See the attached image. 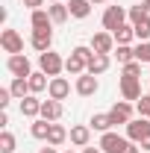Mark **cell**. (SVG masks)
Here are the masks:
<instances>
[{
  "mask_svg": "<svg viewBox=\"0 0 150 153\" xmlns=\"http://www.w3.org/2000/svg\"><path fill=\"white\" fill-rule=\"evenodd\" d=\"M124 76H141V62H135V59L127 62L124 65Z\"/></svg>",
  "mask_w": 150,
  "mask_h": 153,
  "instance_id": "d6a6232c",
  "label": "cell"
},
{
  "mask_svg": "<svg viewBox=\"0 0 150 153\" xmlns=\"http://www.w3.org/2000/svg\"><path fill=\"white\" fill-rule=\"evenodd\" d=\"M147 82H150V79H147Z\"/></svg>",
  "mask_w": 150,
  "mask_h": 153,
  "instance_id": "f6af8a7d",
  "label": "cell"
},
{
  "mask_svg": "<svg viewBox=\"0 0 150 153\" xmlns=\"http://www.w3.org/2000/svg\"><path fill=\"white\" fill-rule=\"evenodd\" d=\"M0 127H3V130L9 127V112H6V109H0Z\"/></svg>",
  "mask_w": 150,
  "mask_h": 153,
  "instance_id": "d590c367",
  "label": "cell"
},
{
  "mask_svg": "<svg viewBox=\"0 0 150 153\" xmlns=\"http://www.w3.org/2000/svg\"><path fill=\"white\" fill-rule=\"evenodd\" d=\"M41 118L44 121H59L62 118V100H53V97L41 100Z\"/></svg>",
  "mask_w": 150,
  "mask_h": 153,
  "instance_id": "e0dca14e",
  "label": "cell"
},
{
  "mask_svg": "<svg viewBox=\"0 0 150 153\" xmlns=\"http://www.w3.org/2000/svg\"><path fill=\"white\" fill-rule=\"evenodd\" d=\"M65 141H68V130H65L62 124H56V121H53V124H50V135H47V144H53V147H62Z\"/></svg>",
  "mask_w": 150,
  "mask_h": 153,
  "instance_id": "44dd1931",
  "label": "cell"
},
{
  "mask_svg": "<svg viewBox=\"0 0 150 153\" xmlns=\"http://www.w3.org/2000/svg\"><path fill=\"white\" fill-rule=\"evenodd\" d=\"M27 82H30V91H33V94L44 91V88L50 85V79H47V74H44V71H33V74L27 76Z\"/></svg>",
  "mask_w": 150,
  "mask_h": 153,
  "instance_id": "ffe728a7",
  "label": "cell"
},
{
  "mask_svg": "<svg viewBox=\"0 0 150 153\" xmlns=\"http://www.w3.org/2000/svg\"><path fill=\"white\" fill-rule=\"evenodd\" d=\"M0 47H3L9 56L24 53V38H21V33L18 30H3V33H0Z\"/></svg>",
  "mask_w": 150,
  "mask_h": 153,
  "instance_id": "5b68a950",
  "label": "cell"
},
{
  "mask_svg": "<svg viewBox=\"0 0 150 153\" xmlns=\"http://www.w3.org/2000/svg\"><path fill=\"white\" fill-rule=\"evenodd\" d=\"M68 138H71L74 147H88V141H91V127H88V124H76V127H71Z\"/></svg>",
  "mask_w": 150,
  "mask_h": 153,
  "instance_id": "5bb4252c",
  "label": "cell"
},
{
  "mask_svg": "<svg viewBox=\"0 0 150 153\" xmlns=\"http://www.w3.org/2000/svg\"><path fill=\"white\" fill-rule=\"evenodd\" d=\"M68 94H71V82H68L65 76H50V85H47V97H53V100H65Z\"/></svg>",
  "mask_w": 150,
  "mask_h": 153,
  "instance_id": "7c38bea8",
  "label": "cell"
},
{
  "mask_svg": "<svg viewBox=\"0 0 150 153\" xmlns=\"http://www.w3.org/2000/svg\"><path fill=\"white\" fill-rule=\"evenodd\" d=\"M38 68H41L47 76H59L62 71H65V59L59 56V53H53V50L38 53Z\"/></svg>",
  "mask_w": 150,
  "mask_h": 153,
  "instance_id": "3957f363",
  "label": "cell"
},
{
  "mask_svg": "<svg viewBox=\"0 0 150 153\" xmlns=\"http://www.w3.org/2000/svg\"><path fill=\"white\" fill-rule=\"evenodd\" d=\"M38 153H59V150H56V147H53V144H47V147H41V150H38Z\"/></svg>",
  "mask_w": 150,
  "mask_h": 153,
  "instance_id": "f35d334b",
  "label": "cell"
},
{
  "mask_svg": "<svg viewBox=\"0 0 150 153\" xmlns=\"http://www.w3.org/2000/svg\"><path fill=\"white\" fill-rule=\"evenodd\" d=\"M50 3H62V0H50Z\"/></svg>",
  "mask_w": 150,
  "mask_h": 153,
  "instance_id": "7bdbcfd3",
  "label": "cell"
},
{
  "mask_svg": "<svg viewBox=\"0 0 150 153\" xmlns=\"http://www.w3.org/2000/svg\"><path fill=\"white\" fill-rule=\"evenodd\" d=\"M127 144H130V138H124V135H118V133L109 130V133L100 135V144H97V147H100L103 153H124Z\"/></svg>",
  "mask_w": 150,
  "mask_h": 153,
  "instance_id": "277c9868",
  "label": "cell"
},
{
  "mask_svg": "<svg viewBox=\"0 0 150 153\" xmlns=\"http://www.w3.org/2000/svg\"><path fill=\"white\" fill-rule=\"evenodd\" d=\"M15 144L18 141H15V135L9 133V130L0 133V153H15Z\"/></svg>",
  "mask_w": 150,
  "mask_h": 153,
  "instance_id": "f1b7e54d",
  "label": "cell"
},
{
  "mask_svg": "<svg viewBox=\"0 0 150 153\" xmlns=\"http://www.w3.org/2000/svg\"><path fill=\"white\" fill-rule=\"evenodd\" d=\"M135 112L141 118H150V94H141V100H135Z\"/></svg>",
  "mask_w": 150,
  "mask_h": 153,
  "instance_id": "4dcf8cb0",
  "label": "cell"
},
{
  "mask_svg": "<svg viewBox=\"0 0 150 153\" xmlns=\"http://www.w3.org/2000/svg\"><path fill=\"white\" fill-rule=\"evenodd\" d=\"M47 12H50L53 24H65V21L71 18V12H68V3H50V6H47Z\"/></svg>",
  "mask_w": 150,
  "mask_h": 153,
  "instance_id": "d4e9b609",
  "label": "cell"
},
{
  "mask_svg": "<svg viewBox=\"0 0 150 153\" xmlns=\"http://www.w3.org/2000/svg\"><path fill=\"white\" fill-rule=\"evenodd\" d=\"M9 91L15 100H24L27 94H33L30 91V82H27V76H12V82H9Z\"/></svg>",
  "mask_w": 150,
  "mask_h": 153,
  "instance_id": "d6986e66",
  "label": "cell"
},
{
  "mask_svg": "<svg viewBox=\"0 0 150 153\" xmlns=\"http://www.w3.org/2000/svg\"><path fill=\"white\" fill-rule=\"evenodd\" d=\"M50 124H53V121L36 118V121H33V127H30V135H33V138H41V141H47V135H50Z\"/></svg>",
  "mask_w": 150,
  "mask_h": 153,
  "instance_id": "603a6c76",
  "label": "cell"
},
{
  "mask_svg": "<svg viewBox=\"0 0 150 153\" xmlns=\"http://www.w3.org/2000/svg\"><path fill=\"white\" fill-rule=\"evenodd\" d=\"M112 36H115V44H132L135 41V27L132 24H124L121 30H115Z\"/></svg>",
  "mask_w": 150,
  "mask_h": 153,
  "instance_id": "484cf974",
  "label": "cell"
},
{
  "mask_svg": "<svg viewBox=\"0 0 150 153\" xmlns=\"http://www.w3.org/2000/svg\"><path fill=\"white\" fill-rule=\"evenodd\" d=\"M21 115L24 118H41V100H38L36 94H27L24 100H21Z\"/></svg>",
  "mask_w": 150,
  "mask_h": 153,
  "instance_id": "2e32d148",
  "label": "cell"
},
{
  "mask_svg": "<svg viewBox=\"0 0 150 153\" xmlns=\"http://www.w3.org/2000/svg\"><path fill=\"white\" fill-rule=\"evenodd\" d=\"M30 24H33V30H47V27H53V18L47 9H36L30 15Z\"/></svg>",
  "mask_w": 150,
  "mask_h": 153,
  "instance_id": "7402d4cb",
  "label": "cell"
},
{
  "mask_svg": "<svg viewBox=\"0 0 150 153\" xmlns=\"http://www.w3.org/2000/svg\"><path fill=\"white\" fill-rule=\"evenodd\" d=\"M6 68H9L12 76H30V74H33V65H30V59L24 56V53L9 56V59H6Z\"/></svg>",
  "mask_w": 150,
  "mask_h": 153,
  "instance_id": "ba28073f",
  "label": "cell"
},
{
  "mask_svg": "<svg viewBox=\"0 0 150 153\" xmlns=\"http://www.w3.org/2000/svg\"><path fill=\"white\" fill-rule=\"evenodd\" d=\"M147 15H150V12L141 6V3H138V6H130V24H138V21L147 18Z\"/></svg>",
  "mask_w": 150,
  "mask_h": 153,
  "instance_id": "1f68e13d",
  "label": "cell"
},
{
  "mask_svg": "<svg viewBox=\"0 0 150 153\" xmlns=\"http://www.w3.org/2000/svg\"><path fill=\"white\" fill-rule=\"evenodd\" d=\"M127 21H130V9H124V6H106V12H103V30L106 33L121 30Z\"/></svg>",
  "mask_w": 150,
  "mask_h": 153,
  "instance_id": "7a4b0ae2",
  "label": "cell"
},
{
  "mask_svg": "<svg viewBox=\"0 0 150 153\" xmlns=\"http://www.w3.org/2000/svg\"><path fill=\"white\" fill-rule=\"evenodd\" d=\"M76 94L79 97H94L97 94V88H100V82H97V76L94 74H88V71H85V74L82 76H76Z\"/></svg>",
  "mask_w": 150,
  "mask_h": 153,
  "instance_id": "30bf717a",
  "label": "cell"
},
{
  "mask_svg": "<svg viewBox=\"0 0 150 153\" xmlns=\"http://www.w3.org/2000/svg\"><path fill=\"white\" fill-rule=\"evenodd\" d=\"M141 6H144V9H147V12H150V0H141Z\"/></svg>",
  "mask_w": 150,
  "mask_h": 153,
  "instance_id": "60d3db41",
  "label": "cell"
},
{
  "mask_svg": "<svg viewBox=\"0 0 150 153\" xmlns=\"http://www.w3.org/2000/svg\"><path fill=\"white\" fill-rule=\"evenodd\" d=\"M91 0H68V12H71V18H88L91 15Z\"/></svg>",
  "mask_w": 150,
  "mask_h": 153,
  "instance_id": "ac0fdd59",
  "label": "cell"
},
{
  "mask_svg": "<svg viewBox=\"0 0 150 153\" xmlns=\"http://www.w3.org/2000/svg\"><path fill=\"white\" fill-rule=\"evenodd\" d=\"M112 53L118 56V62H121V65H127V62H132V59H135V47H132V44H118Z\"/></svg>",
  "mask_w": 150,
  "mask_h": 153,
  "instance_id": "4316f807",
  "label": "cell"
},
{
  "mask_svg": "<svg viewBox=\"0 0 150 153\" xmlns=\"http://www.w3.org/2000/svg\"><path fill=\"white\" fill-rule=\"evenodd\" d=\"M132 112H135V109H132L130 100H115V106L109 109V118H112L115 127H118V124H124V127H127V124L132 121Z\"/></svg>",
  "mask_w": 150,
  "mask_h": 153,
  "instance_id": "8992f818",
  "label": "cell"
},
{
  "mask_svg": "<svg viewBox=\"0 0 150 153\" xmlns=\"http://www.w3.org/2000/svg\"><path fill=\"white\" fill-rule=\"evenodd\" d=\"M138 147H141V150H144V153H150V135H144V138L138 141Z\"/></svg>",
  "mask_w": 150,
  "mask_h": 153,
  "instance_id": "8d00e7d4",
  "label": "cell"
},
{
  "mask_svg": "<svg viewBox=\"0 0 150 153\" xmlns=\"http://www.w3.org/2000/svg\"><path fill=\"white\" fill-rule=\"evenodd\" d=\"M82 153H103L100 147H82Z\"/></svg>",
  "mask_w": 150,
  "mask_h": 153,
  "instance_id": "ab89813d",
  "label": "cell"
},
{
  "mask_svg": "<svg viewBox=\"0 0 150 153\" xmlns=\"http://www.w3.org/2000/svg\"><path fill=\"white\" fill-rule=\"evenodd\" d=\"M88 127H91V130H97V133H109L115 124H112V118H109V112H103V115H91Z\"/></svg>",
  "mask_w": 150,
  "mask_h": 153,
  "instance_id": "cb8c5ba5",
  "label": "cell"
},
{
  "mask_svg": "<svg viewBox=\"0 0 150 153\" xmlns=\"http://www.w3.org/2000/svg\"><path fill=\"white\" fill-rule=\"evenodd\" d=\"M135 62H141V65L150 62V41H138L135 44Z\"/></svg>",
  "mask_w": 150,
  "mask_h": 153,
  "instance_id": "f546056e",
  "label": "cell"
},
{
  "mask_svg": "<svg viewBox=\"0 0 150 153\" xmlns=\"http://www.w3.org/2000/svg\"><path fill=\"white\" fill-rule=\"evenodd\" d=\"M21 3H24L30 12H36V9H44V3H47V0H21Z\"/></svg>",
  "mask_w": 150,
  "mask_h": 153,
  "instance_id": "e575fe53",
  "label": "cell"
},
{
  "mask_svg": "<svg viewBox=\"0 0 150 153\" xmlns=\"http://www.w3.org/2000/svg\"><path fill=\"white\" fill-rule=\"evenodd\" d=\"M30 44L36 47L38 53H47V50H50V44H53V30H50V27H47V30H33Z\"/></svg>",
  "mask_w": 150,
  "mask_h": 153,
  "instance_id": "4fadbf2b",
  "label": "cell"
},
{
  "mask_svg": "<svg viewBox=\"0 0 150 153\" xmlns=\"http://www.w3.org/2000/svg\"><path fill=\"white\" fill-rule=\"evenodd\" d=\"M94 56L91 47H85V44H79V47H74L71 50V56L65 59V71L71 76H82L85 74V68H88V59Z\"/></svg>",
  "mask_w": 150,
  "mask_h": 153,
  "instance_id": "6da1fadb",
  "label": "cell"
},
{
  "mask_svg": "<svg viewBox=\"0 0 150 153\" xmlns=\"http://www.w3.org/2000/svg\"><path fill=\"white\" fill-rule=\"evenodd\" d=\"M132 27H135V38L138 41H150V15L141 18L138 24H132Z\"/></svg>",
  "mask_w": 150,
  "mask_h": 153,
  "instance_id": "83f0119b",
  "label": "cell"
},
{
  "mask_svg": "<svg viewBox=\"0 0 150 153\" xmlns=\"http://www.w3.org/2000/svg\"><path fill=\"white\" fill-rule=\"evenodd\" d=\"M109 65H112V56L109 53H94L91 59H88V74H94V76H100V74H106L109 71Z\"/></svg>",
  "mask_w": 150,
  "mask_h": 153,
  "instance_id": "9a60e30c",
  "label": "cell"
},
{
  "mask_svg": "<svg viewBox=\"0 0 150 153\" xmlns=\"http://www.w3.org/2000/svg\"><path fill=\"white\" fill-rule=\"evenodd\" d=\"M124 153H141V147H138L135 141H130V144H127V150H124Z\"/></svg>",
  "mask_w": 150,
  "mask_h": 153,
  "instance_id": "74e56055",
  "label": "cell"
},
{
  "mask_svg": "<svg viewBox=\"0 0 150 153\" xmlns=\"http://www.w3.org/2000/svg\"><path fill=\"white\" fill-rule=\"evenodd\" d=\"M88 47H91L94 53H112V50H115V36L106 33V30H103V33H94Z\"/></svg>",
  "mask_w": 150,
  "mask_h": 153,
  "instance_id": "8fae6325",
  "label": "cell"
},
{
  "mask_svg": "<svg viewBox=\"0 0 150 153\" xmlns=\"http://www.w3.org/2000/svg\"><path fill=\"white\" fill-rule=\"evenodd\" d=\"M144 135H150V118H141V115H138V118H132L130 124H127V138L138 144Z\"/></svg>",
  "mask_w": 150,
  "mask_h": 153,
  "instance_id": "52a82bcc",
  "label": "cell"
},
{
  "mask_svg": "<svg viewBox=\"0 0 150 153\" xmlns=\"http://www.w3.org/2000/svg\"><path fill=\"white\" fill-rule=\"evenodd\" d=\"M9 103H12V91L9 88H0V109H9Z\"/></svg>",
  "mask_w": 150,
  "mask_h": 153,
  "instance_id": "836d02e7",
  "label": "cell"
},
{
  "mask_svg": "<svg viewBox=\"0 0 150 153\" xmlns=\"http://www.w3.org/2000/svg\"><path fill=\"white\" fill-rule=\"evenodd\" d=\"M141 76H124L121 74V97L124 100H141Z\"/></svg>",
  "mask_w": 150,
  "mask_h": 153,
  "instance_id": "9c48e42d",
  "label": "cell"
},
{
  "mask_svg": "<svg viewBox=\"0 0 150 153\" xmlns=\"http://www.w3.org/2000/svg\"><path fill=\"white\" fill-rule=\"evenodd\" d=\"M91 3H109V0H91Z\"/></svg>",
  "mask_w": 150,
  "mask_h": 153,
  "instance_id": "b9f144b4",
  "label": "cell"
},
{
  "mask_svg": "<svg viewBox=\"0 0 150 153\" xmlns=\"http://www.w3.org/2000/svg\"><path fill=\"white\" fill-rule=\"evenodd\" d=\"M65 153H74V150H65Z\"/></svg>",
  "mask_w": 150,
  "mask_h": 153,
  "instance_id": "ee69618b",
  "label": "cell"
}]
</instances>
